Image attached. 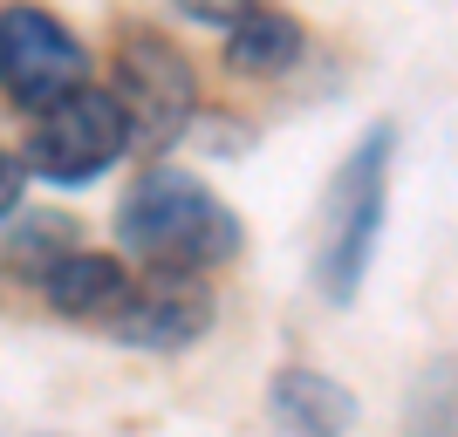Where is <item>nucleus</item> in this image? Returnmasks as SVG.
Returning a JSON list of instances; mask_svg holds the SVG:
<instances>
[{"mask_svg":"<svg viewBox=\"0 0 458 437\" xmlns=\"http://www.w3.org/2000/svg\"><path fill=\"white\" fill-rule=\"evenodd\" d=\"M212 315H219V301H212L206 273H165V266H151L131 287V301L103 322V335L123 349H144V356H178V349H191L212 328Z\"/></svg>","mask_w":458,"mask_h":437,"instance_id":"423d86ee","label":"nucleus"},{"mask_svg":"<svg viewBox=\"0 0 458 437\" xmlns=\"http://www.w3.org/2000/svg\"><path fill=\"white\" fill-rule=\"evenodd\" d=\"M0 253H7V260H14L28 281H41V273H48L62 253H76V226H69L62 212H28L21 226H7Z\"/></svg>","mask_w":458,"mask_h":437,"instance_id":"9d476101","label":"nucleus"},{"mask_svg":"<svg viewBox=\"0 0 458 437\" xmlns=\"http://www.w3.org/2000/svg\"><path fill=\"white\" fill-rule=\"evenodd\" d=\"M172 7L185 21H199V28H219V35H226L233 21H247L253 7H267V0H172Z\"/></svg>","mask_w":458,"mask_h":437,"instance_id":"9b49d317","label":"nucleus"},{"mask_svg":"<svg viewBox=\"0 0 458 437\" xmlns=\"http://www.w3.org/2000/svg\"><path fill=\"white\" fill-rule=\"evenodd\" d=\"M267 417L281 424L287 437H349L356 431V397H349L335 376L322 369H281L267 382Z\"/></svg>","mask_w":458,"mask_h":437,"instance_id":"6e6552de","label":"nucleus"},{"mask_svg":"<svg viewBox=\"0 0 458 437\" xmlns=\"http://www.w3.org/2000/svg\"><path fill=\"white\" fill-rule=\"evenodd\" d=\"M116 240L165 273H219L240 260V219L219 191L185 164H144L116 198Z\"/></svg>","mask_w":458,"mask_h":437,"instance_id":"f257e3e1","label":"nucleus"},{"mask_svg":"<svg viewBox=\"0 0 458 437\" xmlns=\"http://www.w3.org/2000/svg\"><path fill=\"white\" fill-rule=\"evenodd\" d=\"M41 301L55 307V315H69V322H110L116 307L131 301V287H137V273L123 260H116V253H62L55 266H48V273H41Z\"/></svg>","mask_w":458,"mask_h":437,"instance_id":"0eeeda50","label":"nucleus"},{"mask_svg":"<svg viewBox=\"0 0 458 437\" xmlns=\"http://www.w3.org/2000/svg\"><path fill=\"white\" fill-rule=\"evenodd\" d=\"M445 437H458V431H445Z\"/></svg>","mask_w":458,"mask_h":437,"instance_id":"ddd939ff","label":"nucleus"},{"mask_svg":"<svg viewBox=\"0 0 458 437\" xmlns=\"http://www.w3.org/2000/svg\"><path fill=\"white\" fill-rule=\"evenodd\" d=\"M110 96L131 123V151H144L151 164L199 123V76H191L185 48L165 41L157 28H123L116 35Z\"/></svg>","mask_w":458,"mask_h":437,"instance_id":"7ed1b4c3","label":"nucleus"},{"mask_svg":"<svg viewBox=\"0 0 458 437\" xmlns=\"http://www.w3.org/2000/svg\"><path fill=\"white\" fill-rule=\"evenodd\" d=\"M21 191H28V164L0 151V226H7V219L21 212Z\"/></svg>","mask_w":458,"mask_h":437,"instance_id":"f8f14e48","label":"nucleus"},{"mask_svg":"<svg viewBox=\"0 0 458 437\" xmlns=\"http://www.w3.org/2000/svg\"><path fill=\"white\" fill-rule=\"evenodd\" d=\"M0 89L14 96V110H55L76 89H89V48L48 7L7 0L0 7Z\"/></svg>","mask_w":458,"mask_h":437,"instance_id":"20e7f679","label":"nucleus"},{"mask_svg":"<svg viewBox=\"0 0 458 437\" xmlns=\"http://www.w3.org/2000/svg\"><path fill=\"white\" fill-rule=\"evenodd\" d=\"M301 55H308V28L287 14V7H274V0L226 28V69H233V76H247V82L287 76Z\"/></svg>","mask_w":458,"mask_h":437,"instance_id":"1a4fd4ad","label":"nucleus"},{"mask_svg":"<svg viewBox=\"0 0 458 437\" xmlns=\"http://www.w3.org/2000/svg\"><path fill=\"white\" fill-rule=\"evenodd\" d=\"M390 157H397V123H369L356 151L335 164L322 198V247H315V287L322 301L349 307L363 294V273L377 260L383 206H390Z\"/></svg>","mask_w":458,"mask_h":437,"instance_id":"f03ea898","label":"nucleus"},{"mask_svg":"<svg viewBox=\"0 0 458 437\" xmlns=\"http://www.w3.org/2000/svg\"><path fill=\"white\" fill-rule=\"evenodd\" d=\"M131 151V123L116 110L110 89H76L69 103L35 116V137H28V172H41L48 185H89L116 164V157Z\"/></svg>","mask_w":458,"mask_h":437,"instance_id":"39448f33","label":"nucleus"}]
</instances>
